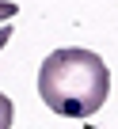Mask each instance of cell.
Here are the masks:
<instances>
[{
	"label": "cell",
	"mask_w": 118,
	"mask_h": 129,
	"mask_svg": "<svg viewBox=\"0 0 118 129\" xmlns=\"http://www.w3.org/2000/svg\"><path fill=\"white\" fill-rule=\"evenodd\" d=\"M110 91V69L99 53L69 46L53 49L38 69V95L61 118H91Z\"/></svg>",
	"instance_id": "obj_1"
},
{
	"label": "cell",
	"mask_w": 118,
	"mask_h": 129,
	"mask_svg": "<svg viewBox=\"0 0 118 129\" xmlns=\"http://www.w3.org/2000/svg\"><path fill=\"white\" fill-rule=\"evenodd\" d=\"M15 4H12V0H0V23H8V19H15Z\"/></svg>",
	"instance_id": "obj_3"
},
{
	"label": "cell",
	"mask_w": 118,
	"mask_h": 129,
	"mask_svg": "<svg viewBox=\"0 0 118 129\" xmlns=\"http://www.w3.org/2000/svg\"><path fill=\"white\" fill-rule=\"evenodd\" d=\"M12 118H15V106H12V99L0 91V129H12Z\"/></svg>",
	"instance_id": "obj_2"
},
{
	"label": "cell",
	"mask_w": 118,
	"mask_h": 129,
	"mask_svg": "<svg viewBox=\"0 0 118 129\" xmlns=\"http://www.w3.org/2000/svg\"><path fill=\"white\" fill-rule=\"evenodd\" d=\"M8 38H12V27H0V49L8 46Z\"/></svg>",
	"instance_id": "obj_4"
}]
</instances>
